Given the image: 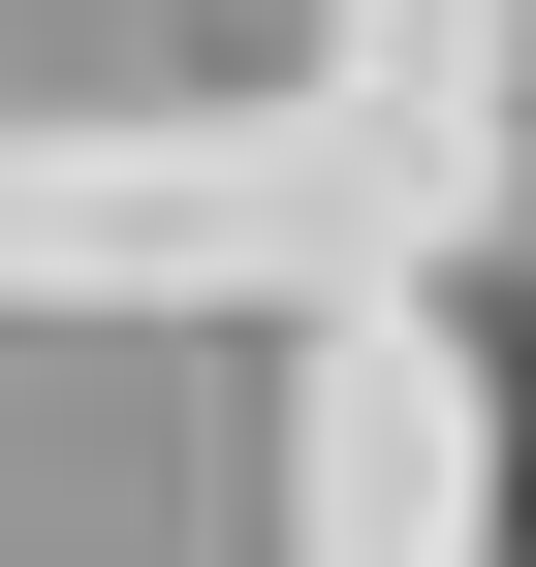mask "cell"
<instances>
[{"instance_id": "1", "label": "cell", "mask_w": 536, "mask_h": 567, "mask_svg": "<svg viewBox=\"0 0 536 567\" xmlns=\"http://www.w3.org/2000/svg\"><path fill=\"white\" fill-rule=\"evenodd\" d=\"M505 567H536V410H505Z\"/></svg>"}]
</instances>
